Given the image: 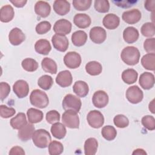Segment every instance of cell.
Segmentation results:
<instances>
[{
  "label": "cell",
  "mask_w": 155,
  "mask_h": 155,
  "mask_svg": "<svg viewBox=\"0 0 155 155\" xmlns=\"http://www.w3.org/2000/svg\"><path fill=\"white\" fill-rule=\"evenodd\" d=\"M15 113L16 110L12 107H8L5 105H0V115L2 118H9L13 116Z\"/></svg>",
  "instance_id": "cell-46"
},
{
  "label": "cell",
  "mask_w": 155,
  "mask_h": 155,
  "mask_svg": "<svg viewBox=\"0 0 155 155\" xmlns=\"http://www.w3.org/2000/svg\"><path fill=\"white\" fill-rule=\"evenodd\" d=\"M35 12L41 18H46L50 13L51 7L47 2L39 1L35 4Z\"/></svg>",
  "instance_id": "cell-21"
},
{
  "label": "cell",
  "mask_w": 155,
  "mask_h": 155,
  "mask_svg": "<svg viewBox=\"0 0 155 155\" xmlns=\"http://www.w3.org/2000/svg\"><path fill=\"white\" fill-rule=\"evenodd\" d=\"M71 23L65 19L58 20L53 25V31L56 34L66 35L69 34L71 31Z\"/></svg>",
  "instance_id": "cell-11"
},
{
  "label": "cell",
  "mask_w": 155,
  "mask_h": 155,
  "mask_svg": "<svg viewBox=\"0 0 155 155\" xmlns=\"http://www.w3.org/2000/svg\"><path fill=\"white\" fill-rule=\"evenodd\" d=\"M90 38L95 44H102L107 38L106 31L101 27H93L90 31Z\"/></svg>",
  "instance_id": "cell-10"
},
{
  "label": "cell",
  "mask_w": 155,
  "mask_h": 155,
  "mask_svg": "<svg viewBox=\"0 0 155 155\" xmlns=\"http://www.w3.org/2000/svg\"><path fill=\"white\" fill-rule=\"evenodd\" d=\"M46 120L50 124H53L60 120V114L56 110H50L46 114Z\"/></svg>",
  "instance_id": "cell-47"
},
{
  "label": "cell",
  "mask_w": 155,
  "mask_h": 155,
  "mask_svg": "<svg viewBox=\"0 0 155 155\" xmlns=\"http://www.w3.org/2000/svg\"><path fill=\"white\" fill-rule=\"evenodd\" d=\"M141 64L144 68L154 71L155 70V53H147L141 59Z\"/></svg>",
  "instance_id": "cell-34"
},
{
  "label": "cell",
  "mask_w": 155,
  "mask_h": 155,
  "mask_svg": "<svg viewBox=\"0 0 155 155\" xmlns=\"http://www.w3.org/2000/svg\"><path fill=\"white\" fill-rule=\"evenodd\" d=\"M101 134L105 139L111 141L116 138L117 131L114 127L111 125H106L102 128Z\"/></svg>",
  "instance_id": "cell-36"
},
{
  "label": "cell",
  "mask_w": 155,
  "mask_h": 155,
  "mask_svg": "<svg viewBox=\"0 0 155 155\" xmlns=\"http://www.w3.org/2000/svg\"><path fill=\"white\" fill-rule=\"evenodd\" d=\"M98 142L94 137L87 139L84 143V153L85 155H94L97 150Z\"/></svg>",
  "instance_id": "cell-29"
},
{
  "label": "cell",
  "mask_w": 155,
  "mask_h": 155,
  "mask_svg": "<svg viewBox=\"0 0 155 155\" xmlns=\"http://www.w3.org/2000/svg\"><path fill=\"white\" fill-rule=\"evenodd\" d=\"M31 138L35 145L39 148L47 147L51 140L50 133L44 129L35 130Z\"/></svg>",
  "instance_id": "cell-3"
},
{
  "label": "cell",
  "mask_w": 155,
  "mask_h": 155,
  "mask_svg": "<svg viewBox=\"0 0 155 155\" xmlns=\"http://www.w3.org/2000/svg\"><path fill=\"white\" fill-rule=\"evenodd\" d=\"M25 39V36L19 28L15 27L12 29L8 34V40L13 45H19Z\"/></svg>",
  "instance_id": "cell-16"
},
{
  "label": "cell",
  "mask_w": 155,
  "mask_h": 155,
  "mask_svg": "<svg viewBox=\"0 0 155 155\" xmlns=\"http://www.w3.org/2000/svg\"><path fill=\"white\" fill-rule=\"evenodd\" d=\"M141 33L143 36L151 38L154 36L155 26L153 22H146L142 25L140 28Z\"/></svg>",
  "instance_id": "cell-40"
},
{
  "label": "cell",
  "mask_w": 155,
  "mask_h": 155,
  "mask_svg": "<svg viewBox=\"0 0 155 155\" xmlns=\"http://www.w3.org/2000/svg\"><path fill=\"white\" fill-rule=\"evenodd\" d=\"M10 125L15 130H19L22 127L25 125L27 123V119L25 113H18L16 116L13 117L10 120Z\"/></svg>",
  "instance_id": "cell-28"
},
{
  "label": "cell",
  "mask_w": 155,
  "mask_h": 155,
  "mask_svg": "<svg viewBox=\"0 0 155 155\" xmlns=\"http://www.w3.org/2000/svg\"><path fill=\"white\" fill-rule=\"evenodd\" d=\"M143 48L148 53H155V38L147 39L144 41Z\"/></svg>",
  "instance_id": "cell-48"
},
{
  "label": "cell",
  "mask_w": 155,
  "mask_h": 155,
  "mask_svg": "<svg viewBox=\"0 0 155 155\" xmlns=\"http://www.w3.org/2000/svg\"><path fill=\"white\" fill-rule=\"evenodd\" d=\"M94 7L97 12L104 13L109 11L110 4L107 0H96L94 1Z\"/></svg>",
  "instance_id": "cell-41"
},
{
  "label": "cell",
  "mask_w": 155,
  "mask_h": 155,
  "mask_svg": "<svg viewBox=\"0 0 155 155\" xmlns=\"http://www.w3.org/2000/svg\"><path fill=\"white\" fill-rule=\"evenodd\" d=\"M30 101L33 106L39 108H44L49 104L47 94L39 89H35L31 91L30 95Z\"/></svg>",
  "instance_id": "cell-2"
},
{
  "label": "cell",
  "mask_w": 155,
  "mask_h": 155,
  "mask_svg": "<svg viewBox=\"0 0 155 155\" xmlns=\"http://www.w3.org/2000/svg\"><path fill=\"white\" fill-rule=\"evenodd\" d=\"M142 125L148 130L152 131L155 129V119L153 116L146 115L142 118Z\"/></svg>",
  "instance_id": "cell-44"
},
{
  "label": "cell",
  "mask_w": 155,
  "mask_h": 155,
  "mask_svg": "<svg viewBox=\"0 0 155 155\" xmlns=\"http://www.w3.org/2000/svg\"><path fill=\"white\" fill-rule=\"evenodd\" d=\"M41 66L42 70L50 74H56L57 73V64L56 62L50 58H44L41 62Z\"/></svg>",
  "instance_id": "cell-32"
},
{
  "label": "cell",
  "mask_w": 155,
  "mask_h": 155,
  "mask_svg": "<svg viewBox=\"0 0 155 155\" xmlns=\"http://www.w3.org/2000/svg\"><path fill=\"white\" fill-rule=\"evenodd\" d=\"M139 83L144 90H150L154 85V76L150 72H144L139 77Z\"/></svg>",
  "instance_id": "cell-17"
},
{
  "label": "cell",
  "mask_w": 155,
  "mask_h": 155,
  "mask_svg": "<svg viewBox=\"0 0 155 155\" xmlns=\"http://www.w3.org/2000/svg\"><path fill=\"white\" fill-rule=\"evenodd\" d=\"M10 92V87L8 84L5 82L0 83V98L1 101L5 99Z\"/></svg>",
  "instance_id": "cell-49"
},
{
  "label": "cell",
  "mask_w": 155,
  "mask_h": 155,
  "mask_svg": "<svg viewBox=\"0 0 155 155\" xmlns=\"http://www.w3.org/2000/svg\"><path fill=\"white\" fill-rule=\"evenodd\" d=\"M11 3H12L14 6L18 8H21L23 7L25 4L27 2V1L26 0H14V1H10Z\"/></svg>",
  "instance_id": "cell-53"
},
{
  "label": "cell",
  "mask_w": 155,
  "mask_h": 155,
  "mask_svg": "<svg viewBox=\"0 0 155 155\" xmlns=\"http://www.w3.org/2000/svg\"><path fill=\"white\" fill-rule=\"evenodd\" d=\"M35 51L41 54L47 55L51 50L50 42L44 39H41L37 41L35 44Z\"/></svg>",
  "instance_id": "cell-26"
},
{
  "label": "cell",
  "mask_w": 155,
  "mask_h": 155,
  "mask_svg": "<svg viewBox=\"0 0 155 155\" xmlns=\"http://www.w3.org/2000/svg\"><path fill=\"white\" fill-rule=\"evenodd\" d=\"M114 124L118 128H124L128 126L129 120L124 114H117L113 119Z\"/></svg>",
  "instance_id": "cell-43"
},
{
  "label": "cell",
  "mask_w": 155,
  "mask_h": 155,
  "mask_svg": "<svg viewBox=\"0 0 155 155\" xmlns=\"http://www.w3.org/2000/svg\"><path fill=\"white\" fill-rule=\"evenodd\" d=\"M138 77L137 72L133 68L125 70L122 73V81L127 84H133L137 81Z\"/></svg>",
  "instance_id": "cell-31"
},
{
  "label": "cell",
  "mask_w": 155,
  "mask_h": 155,
  "mask_svg": "<svg viewBox=\"0 0 155 155\" xmlns=\"http://www.w3.org/2000/svg\"><path fill=\"white\" fill-rule=\"evenodd\" d=\"M132 154H138V155H140V154H147V153H146L145 151L143 150V149L137 148V149H136V150H134Z\"/></svg>",
  "instance_id": "cell-55"
},
{
  "label": "cell",
  "mask_w": 155,
  "mask_h": 155,
  "mask_svg": "<svg viewBox=\"0 0 155 155\" xmlns=\"http://www.w3.org/2000/svg\"><path fill=\"white\" fill-rule=\"evenodd\" d=\"M51 42L53 47L58 51L64 52L69 45V42L67 38L65 35L55 34L51 38Z\"/></svg>",
  "instance_id": "cell-9"
},
{
  "label": "cell",
  "mask_w": 155,
  "mask_h": 155,
  "mask_svg": "<svg viewBox=\"0 0 155 155\" xmlns=\"http://www.w3.org/2000/svg\"><path fill=\"white\" fill-rule=\"evenodd\" d=\"M15 16L14 9L10 5H5L0 10V20L2 22L11 21Z\"/></svg>",
  "instance_id": "cell-25"
},
{
  "label": "cell",
  "mask_w": 155,
  "mask_h": 155,
  "mask_svg": "<svg viewBox=\"0 0 155 155\" xmlns=\"http://www.w3.org/2000/svg\"><path fill=\"white\" fill-rule=\"evenodd\" d=\"M73 22L78 28H85L90 25L91 20L90 17L85 13H78L73 18Z\"/></svg>",
  "instance_id": "cell-22"
},
{
  "label": "cell",
  "mask_w": 155,
  "mask_h": 155,
  "mask_svg": "<svg viewBox=\"0 0 155 155\" xmlns=\"http://www.w3.org/2000/svg\"><path fill=\"white\" fill-rule=\"evenodd\" d=\"M102 24L106 28L114 30L119 25L120 18L114 13H109L106 15L103 18Z\"/></svg>",
  "instance_id": "cell-18"
},
{
  "label": "cell",
  "mask_w": 155,
  "mask_h": 155,
  "mask_svg": "<svg viewBox=\"0 0 155 155\" xmlns=\"http://www.w3.org/2000/svg\"><path fill=\"white\" fill-rule=\"evenodd\" d=\"M27 115L28 120L31 124H36L40 122L43 119V113L42 111L34 108H30L27 111Z\"/></svg>",
  "instance_id": "cell-33"
},
{
  "label": "cell",
  "mask_w": 155,
  "mask_h": 155,
  "mask_svg": "<svg viewBox=\"0 0 155 155\" xmlns=\"http://www.w3.org/2000/svg\"><path fill=\"white\" fill-rule=\"evenodd\" d=\"M154 4H155L154 0H148L145 2L144 7L148 11L153 12L154 10Z\"/></svg>",
  "instance_id": "cell-52"
},
{
  "label": "cell",
  "mask_w": 155,
  "mask_h": 155,
  "mask_svg": "<svg viewBox=\"0 0 155 155\" xmlns=\"http://www.w3.org/2000/svg\"><path fill=\"white\" fill-rule=\"evenodd\" d=\"M125 96L127 100L130 103L136 104L142 101L143 93L137 85H133L128 88L126 91Z\"/></svg>",
  "instance_id": "cell-6"
},
{
  "label": "cell",
  "mask_w": 155,
  "mask_h": 155,
  "mask_svg": "<svg viewBox=\"0 0 155 155\" xmlns=\"http://www.w3.org/2000/svg\"><path fill=\"white\" fill-rule=\"evenodd\" d=\"M53 84V79L51 76L44 74L41 76L38 81V85L40 88L44 90H48L51 88Z\"/></svg>",
  "instance_id": "cell-37"
},
{
  "label": "cell",
  "mask_w": 155,
  "mask_h": 155,
  "mask_svg": "<svg viewBox=\"0 0 155 155\" xmlns=\"http://www.w3.org/2000/svg\"><path fill=\"white\" fill-rule=\"evenodd\" d=\"M148 108H149V110L153 113L154 114L155 113V107H154V99H153L149 104L148 105Z\"/></svg>",
  "instance_id": "cell-54"
},
{
  "label": "cell",
  "mask_w": 155,
  "mask_h": 155,
  "mask_svg": "<svg viewBox=\"0 0 155 155\" xmlns=\"http://www.w3.org/2000/svg\"><path fill=\"white\" fill-rule=\"evenodd\" d=\"M116 5L122 8H129L132 7L137 1H113Z\"/></svg>",
  "instance_id": "cell-50"
},
{
  "label": "cell",
  "mask_w": 155,
  "mask_h": 155,
  "mask_svg": "<svg viewBox=\"0 0 155 155\" xmlns=\"http://www.w3.org/2000/svg\"><path fill=\"white\" fill-rule=\"evenodd\" d=\"M91 2V0H73V5L78 11H85L90 7Z\"/></svg>",
  "instance_id": "cell-42"
},
{
  "label": "cell",
  "mask_w": 155,
  "mask_h": 155,
  "mask_svg": "<svg viewBox=\"0 0 155 155\" xmlns=\"http://www.w3.org/2000/svg\"><path fill=\"white\" fill-rule=\"evenodd\" d=\"M73 92L80 97H85L89 91V87L85 81H78L74 82L73 86Z\"/></svg>",
  "instance_id": "cell-24"
},
{
  "label": "cell",
  "mask_w": 155,
  "mask_h": 155,
  "mask_svg": "<svg viewBox=\"0 0 155 155\" xmlns=\"http://www.w3.org/2000/svg\"><path fill=\"white\" fill-rule=\"evenodd\" d=\"M13 90L18 97L24 98L28 94L29 85L25 81L20 79L15 82Z\"/></svg>",
  "instance_id": "cell-13"
},
{
  "label": "cell",
  "mask_w": 155,
  "mask_h": 155,
  "mask_svg": "<svg viewBox=\"0 0 155 155\" xmlns=\"http://www.w3.org/2000/svg\"><path fill=\"white\" fill-rule=\"evenodd\" d=\"M54 11L60 16L67 14L70 10V4L65 0H56L53 5Z\"/></svg>",
  "instance_id": "cell-20"
},
{
  "label": "cell",
  "mask_w": 155,
  "mask_h": 155,
  "mask_svg": "<svg viewBox=\"0 0 155 155\" xmlns=\"http://www.w3.org/2000/svg\"><path fill=\"white\" fill-rule=\"evenodd\" d=\"M85 70L91 76H97L102 73V65L97 61H90L85 65Z\"/></svg>",
  "instance_id": "cell-35"
},
{
  "label": "cell",
  "mask_w": 155,
  "mask_h": 155,
  "mask_svg": "<svg viewBox=\"0 0 155 155\" xmlns=\"http://www.w3.org/2000/svg\"><path fill=\"white\" fill-rule=\"evenodd\" d=\"M21 65L24 70L28 72H33L38 68V63L32 58H25L21 63Z\"/></svg>",
  "instance_id": "cell-39"
},
{
  "label": "cell",
  "mask_w": 155,
  "mask_h": 155,
  "mask_svg": "<svg viewBox=\"0 0 155 155\" xmlns=\"http://www.w3.org/2000/svg\"><path fill=\"white\" fill-rule=\"evenodd\" d=\"M139 36V31L134 27H128L123 31L124 40L128 44L135 42L137 41Z\"/></svg>",
  "instance_id": "cell-23"
},
{
  "label": "cell",
  "mask_w": 155,
  "mask_h": 155,
  "mask_svg": "<svg viewBox=\"0 0 155 155\" xmlns=\"http://www.w3.org/2000/svg\"><path fill=\"white\" fill-rule=\"evenodd\" d=\"M88 124L94 128H99L104 124V117L102 113L97 110L89 111L87 116Z\"/></svg>",
  "instance_id": "cell-7"
},
{
  "label": "cell",
  "mask_w": 155,
  "mask_h": 155,
  "mask_svg": "<svg viewBox=\"0 0 155 155\" xmlns=\"http://www.w3.org/2000/svg\"><path fill=\"white\" fill-rule=\"evenodd\" d=\"M35 127L32 124H27L19 130L18 133V138L23 142L28 141L32 137V135L35 131Z\"/></svg>",
  "instance_id": "cell-19"
},
{
  "label": "cell",
  "mask_w": 155,
  "mask_h": 155,
  "mask_svg": "<svg viewBox=\"0 0 155 155\" xmlns=\"http://www.w3.org/2000/svg\"><path fill=\"white\" fill-rule=\"evenodd\" d=\"M140 56L139 50L134 46H127L125 47L120 53L121 59L128 65L137 64L139 61Z\"/></svg>",
  "instance_id": "cell-1"
},
{
  "label": "cell",
  "mask_w": 155,
  "mask_h": 155,
  "mask_svg": "<svg viewBox=\"0 0 155 155\" xmlns=\"http://www.w3.org/2000/svg\"><path fill=\"white\" fill-rule=\"evenodd\" d=\"M81 55L76 51H69L64 57V62L66 67L71 69L78 68L81 64Z\"/></svg>",
  "instance_id": "cell-8"
},
{
  "label": "cell",
  "mask_w": 155,
  "mask_h": 155,
  "mask_svg": "<svg viewBox=\"0 0 155 155\" xmlns=\"http://www.w3.org/2000/svg\"><path fill=\"white\" fill-rule=\"evenodd\" d=\"M87 40V33L82 30H78L71 35V41L74 45L81 47L84 45Z\"/></svg>",
  "instance_id": "cell-30"
},
{
  "label": "cell",
  "mask_w": 155,
  "mask_h": 155,
  "mask_svg": "<svg viewBox=\"0 0 155 155\" xmlns=\"http://www.w3.org/2000/svg\"><path fill=\"white\" fill-rule=\"evenodd\" d=\"M48 153L50 155H59L64 151V147L61 142L53 140L48 145Z\"/></svg>",
  "instance_id": "cell-38"
},
{
  "label": "cell",
  "mask_w": 155,
  "mask_h": 155,
  "mask_svg": "<svg viewBox=\"0 0 155 155\" xmlns=\"http://www.w3.org/2000/svg\"><path fill=\"white\" fill-rule=\"evenodd\" d=\"M72 82V75L68 70H63L60 71L56 78V84L63 88L70 86Z\"/></svg>",
  "instance_id": "cell-15"
},
{
  "label": "cell",
  "mask_w": 155,
  "mask_h": 155,
  "mask_svg": "<svg viewBox=\"0 0 155 155\" xmlns=\"http://www.w3.org/2000/svg\"><path fill=\"white\" fill-rule=\"evenodd\" d=\"M9 154H25V151L22 147L15 146L10 149Z\"/></svg>",
  "instance_id": "cell-51"
},
{
  "label": "cell",
  "mask_w": 155,
  "mask_h": 155,
  "mask_svg": "<svg viewBox=\"0 0 155 155\" xmlns=\"http://www.w3.org/2000/svg\"><path fill=\"white\" fill-rule=\"evenodd\" d=\"M51 27V24L48 21H44L36 25V31L39 35H44L50 31Z\"/></svg>",
  "instance_id": "cell-45"
},
{
  "label": "cell",
  "mask_w": 155,
  "mask_h": 155,
  "mask_svg": "<svg viewBox=\"0 0 155 155\" xmlns=\"http://www.w3.org/2000/svg\"><path fill=\"white\" fill-rule=\"evenodd\" d=\"M63 124L70 128H79V118L78 113L73 110H65L62 114Z\"/></svg>",
  "instance_id": "cell-5"
},
{
  "label": "cell",
  "mask_w": 155,
  "mask_h": 155,
  "mask_svg": "<svg viewBox=\"0 0 155 155\" xmlns=\"http://www.w3.org/2000/svg\"><path fill=\"white\" fill-rule=\"evenodd\" d=\"M62 105L65 110H73L78 113L81 110L82 102L78 96L72 94H68L64 97Z\"/></svg>",
  "instance_id": "cell-4"
},
{
  "label": "cell",
  "mask_w": 155,
  "mask_h": 155,
  "mask_svg": "<svg viewBox=\"0 0 155 155\" xmlns=\"http://www.w3.org/2000/svg\"><path fill=\"white\" fill-rule=\"evenodd\" d=\"M141 17V12L137 8L125 11L122 16L123 21L129 24H134L138 22L140 20Z\"/></svg>",
  "instance_id": "cell-14"
},
{
  "label": "cell",
  "mask_w": 155,
  "mask_h": 155,
  "mask_svg": "<svg viewBox=\"0 0 155 155\" xmlns=\"http://www.w3.org/2000/svg\"><path fill=\"white\" fill-rule=\"evenodd\" d=\"M50 131L53 137L58 139H62L64 138L67 133L65 126L63 124L59 122H56L52 125Z\"/></svg>",
  "instance_id": "cell-27"
},
{
  "label": "cell",
  "mask_w": 155,
  "mask_h": 155,
  "mask_svg": "<svg viewBox=\"0 0 155 155\" xmlns=\"http://www.w3.org/2000/svg\"><path fill=\"white\" fill-rule=\"evenodd\" d=\"M109 98L107 93L103 90H98L94 92L92 97L93 105L98 108H102L107 106Z\"/></svg>",
  "instance_id": "cell-12"
}]
</instances>
